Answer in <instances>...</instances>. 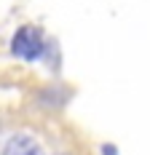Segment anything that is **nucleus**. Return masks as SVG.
I'll use <instances>...</instances> for the list:
<instances>
[{
  "label": "nucleus",
  "instance_id": "1",
  "mask_svg": "<svg viewBox=\"0 0 150 155\" xmlns=\"http://www.w3.org/2000/svg\"><path fill=\"white\" fill-rule=\"evenodd\" d=\"M11 51H14V56L19 59H27V62H35V59H40L46 51V43H43V32L38 30V27H19L14 35V40H11Z\"/></svg>",
  "mask_w": 150,
  "mask_h": 155
},
{
  "label": "nucleus",
  "instance_id": "2",
  "mask_svg": "<svg viewBox=\"0 0 150 155\" xmlns=\"http://www.w3.org/2000/svg\"><path fill=\"white\" fill-rule=\"evenodd\" d=\"M0 155H46V150L35 137H30V134H16V137H11V139L5 142V147H3Z\"/></svg>",
  "mask_w": 150,
  "mask_h": 155
}]
</instances>
